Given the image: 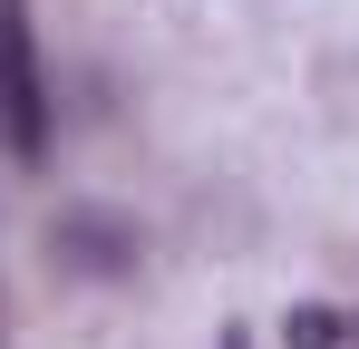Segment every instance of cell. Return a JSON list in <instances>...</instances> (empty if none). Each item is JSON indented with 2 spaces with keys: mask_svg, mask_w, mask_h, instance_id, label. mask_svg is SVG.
Returning <instances> with one entry per match:
<instances>
[{
  "mask_svg": "<svg viewBox=\"0 0 359 349\" xmlns=\"http://www.w3.org/2000/svg\"><path fill=\"white\" fill-rule=\"evenodd\" d=\"M0 146H10L20 165L49 156V68H39L29 0H0Z\"/></svg>",
  "mask_w": 359,
  "mask_h": 349,
  "instance_id": "cell-1",
  "label": "cell"
},
{
  "mask_svg": "<svg viewBox=\"0 0 359 349\" xmlns=\"http://www.w3.org/2000/svg\"><path fill=\"white\" fill-rule=\"evenodd\" d=\"M49 242H59L78 272H126L136 262V224H117V214H59Z\"/></svg>",
  "mask_w": 359,
  "mask_h": 349,
  "instance_id": "cell-2",
  "label": "cell"
},
{
  "mask_svg": "<svg viewBox=\"0 0 359 349\" xmlns=\"http://www.w3.org/2000/svg\"><path fill=\"white\" fill-rule=\"evenodd\" d=\"M340 330H350V320H340V310H320V301H301L292 320H282V340H292V349H340Z\"/></svg>",
  "mask_w": 359,
  "mask_h": 349,
  "instance_id": "cell-3",
  "label": "cell"
},
{
  "mask_svg": "<svg viewBox=\"0 0 359 349\" xmlns=\"http://www.w3.org/2000/svg\"><path fill=\"white\" fill-rule=\"evenodd\" d=\"M224 349H252V330H224Z\"/></svg>",
  "mask_w": 359,
  "mask_h": 349,
  "instance_id": "cell-4",
  "label": "cell"
}]
</instances>
